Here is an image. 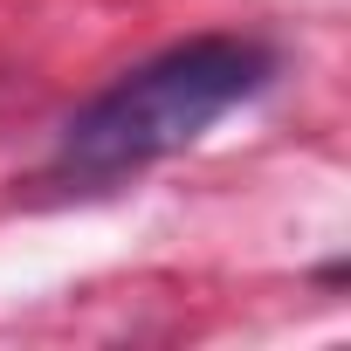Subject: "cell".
Wrapping results in <instances>:
<instances>
[{"mask_svg":"<svg viewBox=\"0 0 351 351\" xmlns=\"http://www.w3.org/2000/svg\"><path fill=\"white\" fill-rule=\"evenodd\" d=\"M262 83H269V49L234 42V35L180 42V49L138 62L124 83H110L62 131L56 172H69V180H83V186L124 180V172H138V165H152L165 152L193 145L207 124H221Z\"/></svg>","mask_w":351,"mask_h":351,"instance_id":"obj_1","label":"cell"}]
</instances>
